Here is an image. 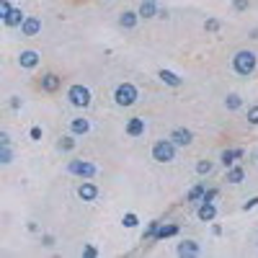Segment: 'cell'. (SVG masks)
I'll list each match as a JSON object with an SVG mask.
<instances>
[{
    "label": "cell",
    "mask_w": 258,
    "mask_h": 258,
    "mask_svg": "<svg viewBox=\"0 0 258 258\" xmlns=\"http://www.w3.org/2000/svg\"><path fill=\"white\" fill-rule=\"evenodd\" d=\"M256 62H258L256 52H251V49H240V52H237L235 57H233V70L237 72V75L248 78V75H253Z\"/></svg>",
    "instance_id": "obj_1"
},
{
    "label": "cell",
    "mask_w": 258,
    "mask_h": 258,
    "mask_svg": "<svg viewBox=\"0 0 258 258\" xmlns=\"http://www.w3.org/2000/svg\"><path fill=\"white\" fill-rule=\"evenodd\" d=\"M176 142H173L171 140V137H168V140H158V142H155L152 145V160L155 163H171V160H176Z\"/></svg>",
    "instance_id": "obj_2"
},
{
    "label": "cell",
    "mask_w": 258,
    "mask_h": 258,
    "mask_svg": "<svg viewBox=\"0 0 258 258\" xmlns=\"http://www.w3.org/2000/svg\"><path fill=\"white\" fill-rule=\"evenodd\" d=\"M137 88L132 86V83H122V86H116L114 90V101H116V106H134L137 104Z\"/></svg>",
    "instance_id": "obj_3"
},
{
    "label": "cell",
    "mask_w": 258,
    "mask_h": 258,
    "mask_svg": "<svg viewBox=\"0 0 258 258\" xmlns=\"http://www.w3.org/2000/svg\"><path fill=\"white\" fill-rule=\"evenodd\" d=\"M67 98H70V104L75 106V108H88V106H90V90H88L86 86H80V83L70 86Z\"/></svg>",
    "instance_id": "obj_4"
},
{
    "label": "cell",
    "mask_w": 258,
    "mask_h": 258,
    "mask_svg": "<svg viewBox=\"0 0 258 258\" xmlns=\"http://www.w3.org/2000/svg\"><path fill=\"white\" fill-rule=\"evenodd\" d=\"M67 171L72 173V176H80V178H93L96 176V165L93 163H88V160H70L67 165Z\"/></svg>",
    "instance_id": "obj_5"
},
{
    "label": "cell",
    "mask_w": 258,
    "mask_h": 258,
    "mask_svg": "<svg viewBox=\"0 0 258 258\" xmlns=\"http://www.w3.org/2000/svg\"><path fill=\"white\" fill-rule=\"evenodd\" d=\"M60 86H62V78L54 75V72H47V75L39 78V88L47 90V93H54V90H60Z\"/></svg>",
    "instance_id": "obj_6"
},
{
    "label": "cell",
    "mask_w": 258,
    "mask_h": 258,
    "mask_svg": "<svg viewBox=\"0 0 258 258\" xmlns=\"http://www.w3.org/2000/svg\"><path fill=\"white\" fill-rule=\"evenodd\" d=\"M78 196L83 201H96L98 199V186H96V183H90V181H83L78 186Z\"/></svg>",
    "instance_id": "obj_7"
},
{
    "label": "cell",
    "mask_w": 258,
    "mask_h": 258,
    "mask_svg": "<svg viewBox=\"0 0 258 258\" xmlns=\"http://www.w3.org/2000/svg\"><path fill=\"white\" fill-rule=\"evenodd\" d=\"M39 31H42V18L26 16V21L21 23V34H23V36H36Z\"/></svg>",
    "instance_id": "obj_8"
},
{
    "label": "cell",
    "mask_w": 258,
    "mask_h": 258,
    "mask_svg": "<svg viewBox=\"0 0 258 258\" xmlns=\"http://www.w3.org/2000/svg\"><path fill=\"white\" fill-rule=\"evenodd\" d=\"M18 64H21L23 70H34L36 64H39V52H34V49H26L18 54Z\"/></svg>",
    "instance_id": "obj_9"
},
{
    "label": "cell",
    "mask_w": 258,
    "mask_h": 258,
    "mask_svg": "<svg viewBox=\"0 0 258 258\" xmlns=\"http://www.w3.org/2000/svg\"><path fill=\"white\" fill-rule=\"evenodd\" d=\"M196 215H199L201 222H212V219H215V215H217V207L212 204V201H201L199 209H196Z\"/></svg>",
    "instance_id": "obj_10"
},
{
    "label": "cell",
    "mask_w": 258,
    "mask_h": 258,
    "mask_svg": "<svg viewBox=\"0 0 258 258\" xmlns=\"http://www.w3.org/2000/svg\"><path fill=\"white\" fill-rule=\"evenodd\" d=\"M171 140L176 142L178 147H186V145H191L194 134L189 132V129H173V132H171Z\"/></svg>",
    "instance_id": "obj_11"
},
{
    "label": "cell",
    "mask_w": 258,
    "mask_h": 258,
    "mask_svg": "<svg viewBox=\"0 0 258 258\" xmlns=\"http://www.w3.org/2000/svg\"><path fill=\"white\" fill-rule=\"evenodd\" d=\"M137 21H140V13H134V11L119 13V26H122V29H134Z\"/></svg>",
    "instance_id": "obj_12"
},
{
    "label": "cell",
    "mask_w": 258,
    "mask_h": 258,
    "mask_svg": "<svg viewBox=\"0 0 258 258\" xmlns=\"http://www.w3.org/2000/svg\"><path fill=\"white\" fill-rule=\"evenodd\" d=\"M127 134H129V137H140V134H145V119H142V116L129 119V124H127Z\"/></svg>",
    "instance_id": "obj_13"
},
{
    "label": "cell",
    "mask_w": 258,
    "mask_h": 258,
    "mask_svg": "<svg viewBox=\"0 0 258 258\" xmlns=\"http://www.w3.org/2000/svg\"><path fill=\"white\" fill-rule=\"evenodd\" d=\"M3 21H5V26H11V29H13V26H18V29H21V23L26 21V16H23L21 8H13V11L3 18Z\"/></svg>",
    "instance_id": "obj_14"
},
{
    "label": "cell",
    "mask_w": 258,
    "mask_h": 258,
    "mask_svg": "<svg viewBox=\"0 0 258 258\" xmlns=\"http://www.w3.org/2000/svg\"><path fill=\"white\" fill-rule=\"evenodd\" d=\"M243 178H245V171L240 165H230L227 168V176H225L227 183H243Z\"/></svg>",
    "instance_id": "obj_15"
},
{
    "label": "cell",
    "mask_w": 258,
    "mask_h": 258,
    "mask_svg": "<svg viewBox=\"0 0 258 258\" xmlns=\"http://www.w3.org/2000/svg\"><path fill=\"white\" fill-rule=\"evenodd\" d=\"M199 253H201L199 243H194V240H183V243H178V256H199Z\"/></svg>",
    "instance_id": "obj_16"
},
{
    "label": "cell",
    "mask_w": 258,
    "mask_h": 258,
    "mask_svg": "<svg viewBox=\"0 0 258 258\" xmlns=\"http://www.w3.org/2000/svg\"><path fill=\"white\" fill-rule=\"evenodd\" d=\"M140 18H155V16H160L158 13V8H155V0H142V5H140Z\"/></svg>",
    "instance_id": "obj_17"
},
{
    "label": "cell",
    "mask_w": 258,
    "mask_h": 258,
    "mask_svg": "<svg viewBox=\"0 0 258 258\" xmlns=\"http://www.w3.org/2000/svg\"><path fill=\"white\" fill-rule=\"evenodd\" d=\"M70 132L72 134H88L90 132V122H88V119H72V122H70Z\"/></svg>",
    "instance_id": "obj_18"
},
{
    "label": "cell",
    "mask_w": 258,
    "mask_h": 258,
    "mask_svg": "<svg viewBox=\"0 0 258 258\" xmlns=\"http://www.w3.org/2000/svg\"><path fill=\"white\" fill-rule=\"evenodd\" d=\"M204 194H207V189H204V183H196L191 191H189V196H186V201H191V204H199V201H204Z\"/></svg>",
    "instance_id": "obj_19"
},
{
    "label": "cell",
    "mask_w": 258,
    "mask_h": 258,
    "mask_svg": "<svg viewBox=\"0 0 258 258\" xmlns=\"http://www.w3.org/2000/svg\"><path fill=\"white\" fill-rule=\"evenodd\" d=\"M235 158H243V150H225L219 160H222L225 168H230V165H235Z\"/></svg>",
    "instance_id": "obj_20"
},
{
    "label": "cell",
    "mask_w": 258,
    "mask_h": 258,
    "mask_svg": "<svg viewBox=\"0 0 258 258\" xmlns=\"http://www.w3.org/2000/svg\"><path fill=\"white\" fill-rule=\"evenodd\" d=\"M158 78H160L163 83H168V86H176V88L181 86V78L176 75V72H171V70H160V72H158Z\"/></svg>",
    "instance_id": "obj_21"
},
{
    "label": "cell",
    "mask_w": 258,
    "mask_h": 258,
    "mask_svg": "<svg viewBox=\"0 0 258 258\" xmlns=\"http://www.w3.org/2000/svg\"><path fill=\"white\" fill-rule=\"evenodd\" d=\"M240 106H243V101H240V96H237V93H233V96L225 98V108H230V111H237Z\"/></svg>",
    "instance_id": "obj_22"
},
{
    "label": "cell",
    "mask_w": 258,
    "mask_h": 258,
    "mask_svg": "<svg viewBox=\"0 0 258 258\" xmlns=\"http://www.w3.org/2000/svg\"><path fill=\"white\" fill-rule=\"evenodd\" d=\"M212 168H215V165H212V160H199V163H196V173H199V176H209Z\"/></svg>",
    "instance_id": "obj_23"
},
{
    "label": "cell",
    "mask_w": 258,
    "mask_h": 258,
    "mask_svg": "<svg viewBox=\"0 0 258 258\" xmlns=\"http://www.w3.org/2000/svg\"><path fill=\"white\" fill-rule=\"evenodd\" d=\"M176 235V225H168V227H160L158 230V240H163V237H171Z\"/></svg>",
    "instance_id": "obj_24"
},
{
    "label": "cell",
    "mask_w": 258,
    "mask_h": 258,
    "mask_svg": "<svg viewBox=\"0 0 258 258\" xmlns=\"http://www.w3.org/2000/svg\"><path fill=\"white\" fill-rule=\"evenodd\" d=\"M248 122H251L253 127H258V104L248 108Z\"/></svg>",
    "instance_id": "obj_25"
},
{
    "label": "cell",
    "mask_w": 258,
    "mask_h": 258,
    "mask_svg": "<svg viewBox=\"0 0 258 258\" xmlns=\"http://www.w3.org/2000/svg\"><path fill=\"white\" fill-rule=\"evenodd\" d=\"M57 147L60 150H72V147H75V140H72V137H62Z\"/></svg>",
    "instance_id": "obj_26"
},
{
    "label": "cell",
    "mask_w": 258,
    "mask_h": 258,
    "mask_svg": "<svg viewBox=\"0 0 258 258\" xmlns=\"http://www.w3.org/2000/svg\"><path fill=\"white\" fill-rule=\"evenodd\" d=\"M13 11V8H11V3H8V0H0V16H8V13H11Z\"/></svg>",
    "instance_id": "obj_27"
},
{
    "label": "cell",
    "mask_w": 258,
    "mask_h": 258,
    "mask_svg": "<svg viewBox=\"0 0 258 258\" xmlns=\"http://www.w3.org/2000/svg\"><path fill=\"white\" fill-rule=\"evenodd\" d=\"M11 158H13V155H11V150H8V147H3V150H0V160H3V165H8V163H11Z\"/></svg>",
    "instance_id": "obj_28"
},
{
    "label": "cell",
    "mask_w": 258,
    "mask_h": 258,
    "mask_svg": "<svg viewBox=\"0 0 258 258\" xmlns=\"http://www.w3.org/2000/svg\"><path fill=\"white\" fill-rule=\"evenodd\" d=\"M248 5H251L248 0H233V8H235V11H248Z\"/></svg>",
    "instance_id": "obj_29"
},
{
    "label": "cell",
    "mask_w": 258,
    "mask_h": 258,
    "mask_svg": "<svg viewBox=\"0 0 258 258\" xmlns=\"http://www.w3.org/2000/svg\"><path fill=\"white\" fill-rule=\"evenodd\" d=\"M204 29H207V31H217V29H219V21H217V18H209V21L204 23Z\"/></svg>",
    "instance_id": "obj_30"
},
{
    "label": "cell",
    "mask_w": 258,
    "mask_h": 258,
    "mask_svg": "<svg viewBox=\"0 0 258 258\" xmlns=\"http://www.w3.org/2000/svg\"><path fill=\"white\" fill-rule=\"evenodd\" d=\"M124 225H127V227H134V225H137V217H134V215H127V217H124Z\"/></svg>",
    "instance_id": "obj_31"
},
{
    "label": "cell",
    "mask_w": 258,
    "mask_h": 258,
    "mask_svg": "<svg viewBox=\"0 0 258 258\" xmlns=\"http://www.w3.org/2000/svg\"><path fill=\"white\" fill-rule=\"evenodd\" d=\"M39 137H42V129L34 127V129H31V140H39Z\"/></svg>",
    "instance_id": "obj_32"
},
{
    "label": "cell",
    "mask_w": 258,
    "mask_h": 258,
    "mask_svg": "<svg viewBox=\"0 0 258 258\" xmlns=\"http://www.w3.org/2000/svg\"><path fill=\"white\" fill-rule=\"evenodd\" d=\"M44 245H54V237L52 235H44Z\"/></svg>",
    "instance_id": "obj_33"
},
{
    "label": "cell",
    "mask_w": 258,
    "mask_h": 258,
    "mask_svg": "<svg viewBox=\"0 0 258 258\" xmlns=\"http://www.w3.org/2000/svg\"><path fill=\"white\" fill-rule=\"evenodd\" d=\"M106 3H114V0H106Z\"/></svg>",
    "instance_id": "obj_34"
}]
</instances>
